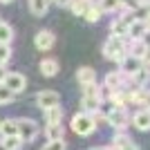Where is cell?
<instances>
[{"mask_svg": "<svg viewBox=\"0 0 150 150\" xmlns=\"http://www.w3.org/2000/svg\"><path fill=\"white\" fill-rule=\"evenodd\" d=\"M103 56L108 58V61H112L119 65L121 61H123L125 56H128V40L125 38H117V36H110L103 43Z\"/></svg>", "mask_w": 150, "mask_h": 150, "instance_id": "6da1fadb", "label": "cell"}, {"mask_svg": "<svg viewBox=\"0 0 150 150\" xmlns=\"http://www.w3.org/2000/svg\"><path fill=\"white\" fill-rule=\"evenodd\" d=\"M69 128H72V132H74V134H79V137H88V134H92V132L96 130V121H94L92 114L79 112V114H74V117H72Z\"/></svg>", "mask_w": 150, "mask_h": 150, "instance_id": "7a4b0ae2", "label": "cell"}, {"mask_svg": "<svg viewBox=\"0 0 150 150\" xmlns=\"http://www.w3.org/2000/svg\"><path fill=\"white\" fill-rule=\"evenodd\" d=\"M16 125H18V137L23 144H31L38 137V123L34 119H27V117L16 119Z\"/></svg>", "mask_w": 150, "mask_h": 150, "instance_id": "3957f363", "label": "cell"}, {"mask_svg": "<svg viewBox=\"0 0 150 150\" xmlns=\"http://www.w3.org/2000/svg\"><path fill=\"white\" fill-rule=\"evenodd\" d=\"M105 121L112 125L117 132H123L128 128V112H125L123 108H110V112L105 114Z\"/></svg>", "mask_w": 150, "mask_h": 150, "instance_id": "277c9868", "label": "cell"}, {"mask_svg": "<svg viewBox=\"0 0 150 150\" xmlns=\"http://www.w3.org/2000/svg\"><path fill=\"white\" fill-rule=\"evenodd\" d=\"M2 85H5L9 92H13V94H20L23 90L27 88V79L20 72H7V76H5V81H2Z\"/></svg>", "mask_w": 150, "mask_h": 150, "instance_id": "5b68a950", "label": "cell"}, {"mask_svg": "<svg viewBox=\"0 0 150 150\" xmlns=\"http://www.w3.org/2000/svg\"><path fill=\"white\" fill-rule=\"evenodd\" d=\"M61 103V96L54 90H43V92L36 94V105L43 108V110H50V108H56Z\"/></svg>", "mask_w": 150, "mask_h": 150, "instance_id": "8992f818", "label": "cell"}, {"mask_svg": "<svg viewBox=\"0 0 150 150\" xmlns=\"http://www.w3.org/2000/svg\"><path fill=\"white\" fill-rule=\"evenodd\" d=\"M54 43H56V36H54V31L50 29H40L34 36V45H36V50L40 52H50L52 47H54Z\"/></svg>", "mask_w": 150, "mask_h": 150, "instance_id": "52a82bcc", "label": "cell"}, {"mask_svg": "<svg viewBox=\"0 0 150 150\" xmlns=\"http://www.w3.org/2000/svg\"><path fill=\"white\" fill-rule=\"evenodd\" d=\"M76 81H79V85H92V83H96V72H94V67H88V65H83V67L76 69Z\"/></svg>", "mask_w": 150, "mask_h": 150, "instance_id": "ba28073f", "label": "cell"}, {"mask_svg": "<svg viewBox=\"0 0 150 150\" xmlns=\"http://www.w3.org/2000/svg\"><path fill=\"white\" fill-rule=\"evenodd\" d=\"M130 81H132V88L134 90H146V85L150 83V69L141 65V69L130 76Z\"/></svg>", "mask_w": 150, "mask_h": 150, "instance_id": "9c48e42d", "label": "cell"}, {"mask_svg": "<svg viewBox=\"0 0 150 150\" xmlns=\"http://www.w3.org/2000/svg\"><path fill=\"white\" fill-rule=\"evenodd\" d=\"M132 125L137 128L139 132H148L150 130V112L148 110H139V112H134V117H132Z\"/></svg>", "mask_w": 150, "mask_h": 150, "instance_id": "30bf717a", "label": "cell"}, {"mask_svg": "<svg viewBox=\"0 0 150 150\" xmlns=\"http://www.w3.org/2000/svg\"><path fill=\"white\" fill-rule=\"evenodd\" d=\"M141 69V61H137V58H132V56H125L123 61L119 63V72L125 76H132L134 72H139Z\"/></svg>", "mask_w": 150, "mask_h": 150, "instance_id": "8fae6325", "label": "cell"}, {"mask_svg": "<svg viewBox=\"0 0 150 150\" xmlns=\"http://www.w3.org/2000/svg\"><path fill=\"white\" fill-rule=\"evenodd\" d=\"M110 36L125 38L128 40V23H125V18H114L110 23Z\"/></svg>", "mask_w": 150, "mask_h": 150, "instance_id": "7c38bea8", "label": "cell"}, {"mask_svg": "<svg viewBox=\"0 0 150 150\" xmlns=\"http://www.w3.org/2000/svg\"><path fill=\"white\" fill-rule=\"evenodd\" d=\"M38 69H40V74L43 76H56V72H58V61L56 58H43L40 61V65H38Z\"/></svg>", "mask_w": 150, "mask_h": 150, "instance_id": "4fadbf2b", "label": "cell"}, {"mask_svg": "<svg viewBox=\"0 0 150 150\" xmlns=\"http://www.w3.org/2000/svg\"><path fill=\"white\" fill-rule=\"evenodd\" d=\"M146 34V25H144V18H137L128 27V40H141V36Z\"/></svg>", "mask_w": 150, "mask_h": 150, "instance_id": "5bb4252c", "label": "cell"}, {"mask_svg": "<svg viewBox=\"0 0 150 150\" xmlns=\"http://www.w3.org/2000/svg\"><path fill=\"white\" fill-rule=\"evenodd\" d=\"M101 103H103V101L96 99V96H83L81 99V108H83L85 114H96L99 108H101Z\"/></svg>", "mask_w": 150, "mask_h": 150, "instance_id": "9a60e30c", "label": "cell"}, {"mask_svg": "<svg viewBox=\"0 0 150 150\" xmlns=\"http://www.w3.org/2000/svg\"><path fill=\"white\" fill-rule=\"evenodd\" d=\"M18 134V125H16V119H2L0 121V137H16Z\"/></svg>", "mask_w": 150, "mask_h": 150, "instance_id": "2e32d148", "label": "cell"}, {"mask_svg": "<svg viewBox=\"0 0 150 150\" xmlns=\"http://www.w3.org/2000/svg\"><path fill=\"white\" fill-rule=\"evenodd\" d=\"M50 0H29V11L34 13V16H45V13L50 11Z\"/></svg>", "mask_w": 150, "mask_h": 150, "instance_id": "e0dca14e", "label": "cell"}, {"mask_svg": "<svg viewBox=\"0 0 150 150\" xmlns=\"http://www.w3.org/2000/svg\"><path fill=\"white\" fill-rule=\"evenodd\" d=\"M61 119H63V108L61 105L45 110V123H47V125H58Z\"/></svg>", "mask_w": 150, "mask_h": 150, "instance_id": "ac0fdd59", "label": "cell"}, {"mask_svg": "<svg viewBox=\"0 0 150 150\" xmlns=\"http://www.w3.org/2000/svg\"><path fill=\"white\" fill-rule=\"evenodd\" d=\"M144 54H146V47H144V43H141V40H128V56L141 61V58H144Z\"/></svg>", "mask_w": 150, "mask_h": 150, "instance_id": "d6986e66", "label": "cell"}, {"mask_svg": "<svg viewBox=\"0 0 150 150\" xmlns=\"http://www.w3.org/2000/svg\"><path fill=\"white\" fill-rule=\"evenodd\" d=\"M63 134H65V130H63V125H45V137H47V141H63Z\"/></svg>", "mask_w": 150, "mask_h": 150, "instance_id": "ffe728a7", "label": "cell"}, {"mask_svg": "<svg viewBox=\"0 0 150 150\" xmlns=\"http://www.w3.org/2000/svg\"><path fill=\"white\" fill-rule=\"evenodd\" d=\"M94 5L101 9V13H112V11H119V0H94Z\"/></svg>", "mask_w": 150, "mask_h": 150, "instance_id": "44dd1931", "label": "cell"}, {"mask_svg": "<svg viewBox=\"0 0 150 150\" xmlns=\"http://www.w3.org/2000/svg\"><path fill=\"white\" fill-rule=\"evenodd\" d=\"M134 105H139L141 110H148V112H150V90H137Z\"/></svg>", "mask_w": 150, "mask_h": 150, "instance_id": "7402d4cb", "label": "cell"}, {"mask_svg": "<svg viewBox=\"0 0 150 150\" xmlns=\"http://www.w3.org/2000/svg\"><path fill=\"white\" fill-rule=\"evenodd\" d=\"M13 40V29L11 25H7V23H2L0 20V45H11Z\"/></svg>", "mask_w": 150, "mask_h": 150, "instance_id": "603a6c76", "label": "cell"}, {"mask_svg": "<svg viewBox=\"0 0 150 150\" xmlns=\"http://www.w3.org/2000/svg\"><path fill=\"white\" fill-rule=\"evenodd\" d=\"M101 16H103V13H101V9L92 2V5H88V9H85V16H83V18L88 20V23H99Z\"/></svg>", "mask_w": 150, "mask_h": 150, "instance_id": "cb8c5ba5", "label": "cell"}, {"mask_svg": "<svg viewBox=\"0 0 150 150\" xmlns=\"http://www.w3.org/2000/svg\"><path fill=\"white\" fill-rule=\"evenodd\" d=\"M0 144H2V148H5V150H20L23 146H25L23 141H20L18 134H16V137H7V139H2Z\"/></svg>", "mask_w": 150, "mask_h": 150, "instance_id": "d4e9b609", "label": "cell"}, {"mask_svg": "<svg viewBox=\"0 0 150 150\" xmlns=\"http://www.w3.org/2000/svg\"><path fill=\"white\" fill-rule=\"evenodd\" d=\"M130 141H132V139L128 137L125 132H117V134L112 137V144H110V146H112V148H117V150H121L123 146H128V144H130Z\"/></svg>", "mask_w": 150, "mask_h": 150, "instance_id": "484cf974", "label": "cell"}, {"mask_svg": "<svg viewBox=\"0 0 150 150\" xmlns=\"http://www.w3.org/2000/svg\"><path fill=\"white\" fill-rule=\"evenodd\" d=\"M90 5H92V2H90ZM69 9H72V13H74V16L83 18V16H85V9H88V2H81V0H72Z\"/></svg>", "mask_w": 150, "mask_h": 150, "instance_id": "4316f807", "label": "cell"}, {"mask_svg": "<svg viewBox=\"0 0 150 150\" xmlns=\"http://www.w3.org/2000/svg\"><path fill=\"white\" fill-rule=\"evenodd\" d=\"M101 92H103V85H99V83H92V85L83 88V96H96V99H101Z\"/></svg>", "mask_w": 150, "mask_h": 150, "instance_id": "83f0119b", "label": "cell"}, {"mask_svg": "<svg viewBox=\"0 0 150 150\" xmlns=\"http://www.w3.org/2000/svg\"><path fill=\"white\" fill-rule=\"evenodd\" d=\"M16 99V94L13 92H9V90L0 83V105H7V103H11V101Z\"/></svg>", "mask_w": 150, "mask_h": 150, "instance_id": "f1b7e54d", "label": "cell"}, {"mask_svg": "<svg viewBox=\"0 0 150 150\" xmlns=\"http://www.w3.org/2000/svg\"><path fill=\"white\" fill-rule=\"evenodd\" d=\"M11 61V45H0V65H7Z\"/></svg>", "mask_w": 150, "mask_h": 150, "instance_id": "f546056e", "label": "cell"}, {"mask_svg": "<svg viewBox=\"0 0 150 150\" xmlns=\"http://www.w3.org/2000/svg\"><path fill=\"white\" fill-rule=\"evenodd\" d=\"M40 150H67V144L65 141H47Z\"/></svg>", "mask_w": 150, "mask_h": 150, "instance_id": "4dcf8cb0", "label": "cell"}, {"mask_svg": "<svg viewBox=\"0 0 150 150\" xmlns=\"http://www.w3.org/2000/svg\"><path fill=\"white\" fill-rule=\"evenodd\" d=\"M141 65H144V67H148V69H150V47H148V50H146L144 58H141Z\"/></svg>", "mask_w": 150, "mask_h": 150, "instance_id": "1f68e13d", "label": "cell"}, {"mask_svg": "<svg viewBox=\"0 0 150 150\" xmlns=\"http://www.w3.org/2000/svg\"><path fill=\"white\" fill-rule=\"evenodd\" d=\"M50 2H54L56 7H69L72 5V0H50Z\"/></svg>", "mask_w": 150, "mask_h": 150, "instance_id": "d6a6232c", "label": "cell"}, {"mask_svg": "<svg viewBox=\"0 0 150 150\" xmlns=\"http://www.w3.org/2000/svg\"><path fill=\"white\" fill-rule=\"evenodd\" d=\"M141 43H144V47H146V50L150 47V31H146L144 36H141Z\"/></svg>", "mask_w": 150, "mask_h": 150, "instance_id": "836d02e7", "label": "cell"}, {"mask_svg": "<svg viewBox=\"0 0 150 150\" xmlns=\"http://www.w3.org/2000/svg\"><path fill=\"white\" fill-rule=\"evenodd\" d=\"M121 150H139V146L134 144V141H130V144H128V146H123Z\"/></svg>", "mask_w": 150, "mask_h": 150, "instance_id": "e575fe53", "label": "cell"}, {"mask_svg": "<svg viewBox=\"0 0 150 150\" xmlns=\"http://www.w3.org/2000/svg\"><path fill=\"white\" fill-rule=\"evenodd\" d=\"M5 76H7V69H5V65H0V83L5 81Z\"/></svg>", "mask_w": 150, "mask_h": 150, "instance_id": "d590c367", "label": "cell"}, {"mask_svg": "<svg viewBox=\"0 0 150 150\" xmlns=\"http://www.w3.org/2000/svg\"><path fill=\"white\" fill-rule=\"evenodd\" d=\"M90 150H108V146H96V148H90Z\"/></svg>", "mask_w": 150, "mask_h": 150, "instance_id": "8d00e7d4", "label": "cell"}, {"mask_svg": "<svg viewBox=\"0 0 150 150\" xmlns=\"http://www.w3.org/2000/svg\"><path fill=\"white\" fill-rule=\"evenodd\" d=\"M0 2H2V5H9V2H13V0H0Z\"/></svg>", "mask_w": 150, "mask_h": 150, "instance_id": "74e56055", "label": "cell"}, {"mask_svg": "<svg viewBox=\"0 0 150 150\" xmlns=\"http://www.w3.org/2000/svg\"><path fill=\"white\" fill-rule=\"evenodd\" d=\"M81 2H88V5H90V2H92V0H81Z\"/></svg>", "mask_w": 150, "mask_h": 150, "instance_id": "f35d334b", "label": "cell"}, {"mask_svg": "<svg viewBox=\"0 0 150 150\" xmlns=\"http://www.w3.org/2000/svg\"><path fill=\"white\" fill-rule=\"evenodd\" d=\"M0 150H5V148H2V144H0Z\"/></svg>", "mask_w": 150, "mask_h": 150, "instance_id": "ab89813d", "label": "cell"}, {"mask_svg": "<svg viewBox=\"0 0 150 150\" xmlns=\"http://www.w3.org/2000/svg\"><path fill=\"white\" fill-rule=\"evenodd\" d=\"M0 20H2V18H0Z\"/></svg>", "mask_w": 150, "mask_h": 150, "instance_id": "60d3db41", "label": "cell"}]
</instances>
